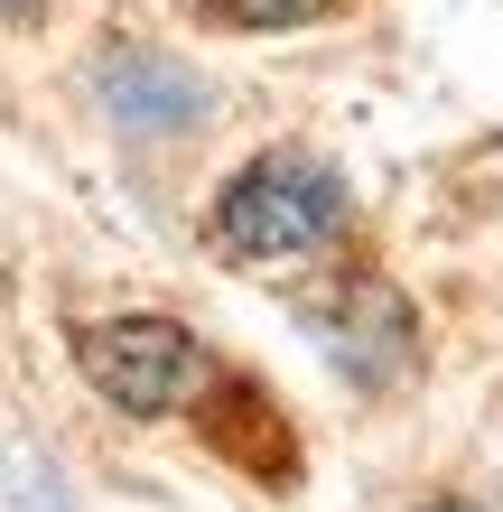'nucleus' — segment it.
<instances>
[{
	"instance_id": "4",
	"label": "nucleus",
	"mask_w": 503,
	"mask_h": 512,
	"mask_svg": "<svg viewBox=\"0 0 503 512\" xmlns=\"http://www.w3.org/2000/svg\"><path fill=\"white\" fill-rule=\"evenodd\" d=\"M0 512H75V494L38 447H0Z\"/></svg>"
},
{
	"instance_id": "2",
	"label": "nucleus",
	"mask_w": 503,
	"mask_h": 512,
	"mask_svg": "<svg viewBox=\"0 0 503 512\" xmlns=\"http://www.w3.org/2000/svg\"><path fill=\"white\" fill-rule=\"evenodd\" d=\"M75 364L122 419H168L205 382V345L177 317H103L75 336Z\"/></svg>"
},
{
	"instance_id": "5",
	"label": "nucleus",
	"mask_w": 503,
	"mask_h": 512,
	"mask_svg": "<svg viewBox=\"0 0 503 512\" xmlns=\"http://www.w3.org/2000/svg\"><path fill=\"white\" fill-rule=\"evenodd\" d=\"M336 0H205V19L215 28H308V19H327Z\"/></svg>"
},
{
	"instance_id": "7",
	"label": "nucleus",
	"mask_w": 503,
	"mask_h": 512,
	"mask_svg": "<svg viewBox=\"0 0 503 512\" xmlns=\"http://www.w3.org/2000/svg\"><path fill=\"white\" fill-rule=\"evenodd\" d=\"M420 512H485V503H420Z\"/></svg>"
},
{
	"instance_id": "3",
	"label": "nucleus",
	"mask_w": 503,
	"mask_h": 512,
	"mask_svg": "<svg viewBox=\"0 0 503 512\" xmlns=\"http://www.w3.org/2000/svg\"><path fill=\"white\" fill-rule=\"evenodd\" d=\"M94 94L122 131H187V122H205L215 84L196 66H177V56H159V47H112L94 66Z\"/></svg>"
},
{
	"instance_id": "6",
	"label": "nucleus",
	"mask_w": 503,
	"mask_h": 512,
	"mask_svg": "<svg viewBox=\"0 0 503 512\" xmlns=\"http://www.w3.org/2000/svg\"><path fill=\"white\" fill-rule=\"evenodd\" d=\"M47 10V0H0V19H38Z\"/></svg>"
},
{
	"instance_id": "1",
	"label": "nucleus",
	"mask_w": 503,
	"mask_h": 512,
	"mask_svg": "<svg viewBox=\"0 0 503 512\" xmlns=\"http://www.w3.org/2000/svg\"><path fill=\"white\" fill-rule=\"evenodd\" d=\"M345 233H354V187L327 159H308V149H261L215 196V252L243 261V270L317 261V252H336Z\"/></svg>"
}]
</instances>
